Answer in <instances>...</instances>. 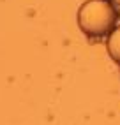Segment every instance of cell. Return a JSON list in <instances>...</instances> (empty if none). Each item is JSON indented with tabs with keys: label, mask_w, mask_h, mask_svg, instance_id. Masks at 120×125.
<instances>
[{
	"label": "cell",
	"mask_w": 120,
	"mask_h": 125,
	"mask_svg": "<svg viewBox=\"0 0 120 125\" xmlns=\"http://www.w3.org/2000/svg\"><path fill=\"white\" fill-rule=\"evenodd\" d=\"M118 12L109 0H87L78 9V27L87 37L101 39L117 27Z\"/></svg>",
	"instance_id": "cell-1"
},
{
	"label": "cell",
	"mask_w": 120,
	"mask_h": 125,
	"mask_svg": "<svg viewBox=\"0 0 120 125\" xmlns=\"http://www.w3.org/2000/svg\"><path fill=\"white\" fill-rule=\"evenodd\" d=\"M106 48H108V55L111 56V60L120 65V27H115V30L108 35Z\"/></svg>",
	"instance_id": "cell-2"
},
{
	"label": "cell",
	"mask_w": 120,
	"mask_h": 125,
	"mask_svg": "<svg viewBox=\"0 0 120 125\" xmlns=\"http://www.w3.org/2000/svg\"><path fill=\"white\" fill-rule=\"evenodd\" d=\"M111 4H113V7L117 9V12H118V16H120V0H109Z\"/></svg>",
	"instance_id": "cell-3"
}]
</instances>
